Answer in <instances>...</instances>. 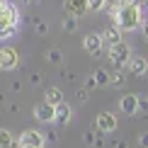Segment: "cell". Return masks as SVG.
I'll list each match as a JSON object with an SVG mask.
<instances>
[{
  "instance_id": "obj_23",
  "label": "cell",
  "mask_w": 148,
  "mask_h": 148,
  "mask_svg": "<svg viewBox=\"0 0 148 148\" xmlns=\"http://www.w3.org/2000/svg\"><path fill=\"white\" fill-rule=\"evenodd\" d=\"M138 143L143 146V148H148V134H141V136H138Z\"/></svg>"
},
{
  "instance_id": "obj_15",
  "label": "cell",
  "mask_w": 148,
  "mask_h": 148,
  "mask_svg": "<svg viewBox=\"0 0 148 148\" xmlns=\"http://www.w3.org/2000/svg\"><path fill=\"white\" fill-rule=\"evenodd\" d=\"M0 148H15V138L5 129H0Z\"/></svg>"
},
{
  "instance_id": "obj_24",
  "label": "cell",
  "mask_w": 148,
  "mask_h": 148,
  "mask_svg": "<svg viewBox=\"0 0 148 148\" xmlns=\"http://www.w3.org/2000/svg\"><path fill=\"white\" fill-rule=\"evenodd\" d=\"M78 100H80V102L88 100V90H80V92H78Z\"/></svg>"
},
{
  "instance_id": "obj_14",
  "label": "cell",
  "mask_w": 148,
  "mask_h": 148,
  "mask_svg": "<svg viewBox=\"0 0 148 148\" xmlns=\"http://www.w3.org/2000/svg\"><path fill=\"white\" fill-rule=\"evenodd\" d=\"M92 78H95V83H97V85H109V80H112V73L97 68L95 73H92Z\"/></svg>"
},
{
  "instance_id": "obj_7",
  "label": "cell",
  "mask_w": 148,
  "mask_h": 148,
  "mask_svg": "<svg viewBox=\"0 0 148 148\" xmlns=\"http://www.w3.org/2000/svg\"><path fill=\"white\" fill-rule=\"evenodd\" d=\"M119 109L121 114H129V116L138 114V95H124L119 100Z\"/></svg>"
},
{
  "instance_id": "obj_17",
  "label": "cell",
  "mask_w": 148,
  "mask_h": 148,
  "mask_svg": "<svg viewBox=\"0 0 148 148\" xmlns=\"http://www.w3.org/2000/svg\"><path fill=\"white\" fill-rule=\"evenodd\" d=\"M63 29H66V32H75V29H78V20H75V17H66V20H63Z\"/></svg>"
},
{
  "instance_id": "obj_19",
  "label": "cell",
  "mask_w": 148,
  "mask_h": 148,
  "mask_svg": "<svg viewBox=\"0 0 148 148\" xmlns=\"http://www.w3.org/2000/svg\"><path fill=\"white\" fill-rule=\"evenodd\" d=\"M126 83V78L121 75V71H114L112 73V80H109V85H124Z\"/></svg>"
},
{
  "instance_id": "obj_26",
  "label": "cell",
  "mask_w": 148,
  "mask_h": 148,
  "mask_svg": "<svg viewBox=\"0 0 148 148\" xmlns=\"http://www.w3.org/2000/svg\"><path fill=\"white\" fill-rule=\"evenodd\" d=\"M27 3H29V0H27Z\"/></svg>"
},
{
  "instance_id": "obj_25",
  "label": "cell",
  "mask_w": 148,
  "mask_h": 148,
  "mask_svg": "<svg viewBox=\"0 0 148 148\" xmlns=\"http://www.w3.org/2000/svg\"><path fill=\"white\" fill-rule=\"evenodd\" d=\"M17 148H29V146H17Z\"/></svg>"
},
{
  "instance_id": "obj_3",
  "label": "cell",
  "mask_w": 148,
  "mask_h": 148,
  "mask_svg": "<svg viewBox=\"0 0 148 148\" xmlns=\"http://www.w3.org/2000/svg\"><path fill=\"white\" fill-rule=\"evenodd\" d=\"M95 126H97V131H102V134H112L116 129V116L112 112H100L97 119H95Z\"/></svg>"
},
{
  "instance_id": "obj_18",
  "label": "cell",
  "mask_w": 148,
  "mask_h": 148,
  "mask_svg": "<svg viewBox=\"0 0 148 148\" xmlns=\"http://www.w3.org/2000/svg\"><path fill=\"white\" fill-rule=\"evenodd\" d=\"M34 29H36V34H49V24L46 22H41V20H34Z\"/></svg>"
},
{
  "instance_id": "obj_12",
  "label": "cell",
  "mask_w": 148,
  "mask_h": 148,
  "mask_svg": "<svg viewBox=\"0 0 148 148\" xmlns=\"http://www.w3.org/2000/svg\"><path fill=\"white\" fill-rule=\"evenodd\" d=\"M66 10H68L73 17H80L83 12H88V0H68V3H66Z\"/></svg>"
},
{
  "instance_id": "obj_4",
  "label": "cell",
  "mask_w": 148,
  "mask_h": 148,
  "mask_svg": "<svg viewBox=\"0 0 148 148\" xmlns=\"http://www.w3.org/2000/svg\"><path fill=\"white\" fill-rule=\"evenodd\" d=\"M17 146H29V148H44V136H41L36 129H27V131H22L20 136V143Z\"/></svg>"
},
{
  "instance_id": "obj_21",
  "label": "cell",
  "mask_w": 148,
  "mask_h": 148,
  "mask_svg": "<svg viewBox=\"0 0 148 148\" xmlns=\"http://www.w3.org/2000/svg\"><path fill=\"white\" fill-rule=\"evenodd\" d=\"M17 32V27H3L0 29V39H8V36H12Z\"/></svg>"
},
{
  "instance_id": "obj_6",
  "label": "cell",
  "mask_w": 148,
  "mask_h": 148,
  "mask_svg": "<svg viewBox=\"0 0 148 148\" xmlns=\"http://www.w3.org/2000/svg\"><path fill=\"white\" fill-rule=\"evenodd\" d=\"M0 68H3V71L17 68V51H15V49H10V46L0 49Z\"/></svg>"
},
{
  "instance_id": "obj_13",
  "label": "cell",
  "mask_w": 148,
  "mask_h": 148,
  "mask_svg": "<svg viewBox=\"0 0 148 148\" xmlns=\"http://www.w3.org/2000/svg\"><path fill=\"white\" fill-rule=\"evenodd\" d=\"M46 102L53 104V107L61 104V102H63V92H61L58 88H49V90H46Z\"/></svg>"
},
{
  "instance_id": "obj_9",
  "label": "cell",
  "mask_w": 148,
  "mask_h": 148,
  "mask_svg": "<svg viewBox=\"0 0 148 148\" xmlns=\"http://www.w3.org/2000/svg\"><path fill=\"white\" fill-rule=\"evenodd\" d=\"M129 71H131V75H146L148 71V58L146 56H131V61H129Z\"/></svg>"
},
{
  "instance_id": "obj_20",
  "label": "cell",
  "mask_w": 148,
  "mask_h": 148,
  "mask_svg": "<svg viewBox=\"0 0 148 148\" xmlns=\"http://www.w3.org/2000/svg\"><path fill=\"white\" fill-rule=\"evenodd\" d=\"M138 112L141 114H148V97H143V95L138 97Z\"/></svg>"
},
{
  "instance_id": "obj_22",
  "label": "cell",
  "mask_w": 148,
  "mask_h": 148,
  "mask_svg": "<svg viewBox=\"0 0 148 148\" xmlns=\"http://www.w3.org/2000/svg\"><path fill=\"white\" fill-rule=\"evenodd\" d=\"M49 61H51V63H61V51L58 49H51V51H49Z\"/></svg>"
},
{
  "instance_id": "obj_2",
  "label": "cell",
  "mask_w": 148,
  "mask_h": 148,
  "mask_svg": "<svg viewBox=\"0 0 148 148\" xmlns=\"http://www.w3.org/2000/svg\"><path fill=\"white\" fill-rule=\"evenodd\" d=\"M109 61H112L114 68L129 66V61H131V46H129L126 41H119V44L109 46Z\"/></svg>"
},
{
  "instance_id": "obj_11",
  "label": "cell",
  "mask_w": 148,
  "mask_h": 148,
  "mask_svg": "<svg viewBox=\"0 0 148 148\" xmlns=\"http://www.w3.org/2000/svg\"><path fill=\"white\" fill-rule=\"evenodd\" d=\"M102 41H104L107 46L119 44V41H121V29L116 27V24H114V27H107V29L102 32Z\"/></svg>"
},
{
  "instance_id": "obj_5",
  "label": "cell",
  "mask_w": 148,
  "mask_h": 148,
  "mask_svg": "<svg viewBox=\"0 0 148 148\" xmlns=\"http://www.w3.org/2000/svg\"><path fill=\"white\" fill-rule=\"evenodd\" d=\"M34 116H36V121H56V107L44 100L34 107Z\"/></svg>"
},
{
  "instance_id": "obj_10",
  "label": "cell",
  "mask_w": 148,
  "mask_h": 148,
  "mask_svg": "<svg viewBox=\"0 0 148 148\" xmlns=\"http://www.w3.org/2000/svg\"><path fill=\"white\" fill-rule=\"evenodd\" d=\"M71 116H73V109H71V104H68V102L56 104V124L66 126V124L71 121Z\"/></svg>"
},
{
  "instance_id": "obj_1",
  "label": "cell",
  "mask_w": 148,
  "mask_h": 148,
  "mask_svg": "<svg viewBox=\"0 0 148 148\" xmlns=\"http://www.w3.org/2000/svg\"><path fill=\"white\" fill-rule=\"evenodd\" d=\"M112 17L114 24L121 29V32H136L143 22L141 17V5L136 0H116L112 8Z\"/></svg>"
},
{
  "instance_id": "obj_8",
  "label": "cell",
  "mask_w": 148,
  "mask_h": 148,
  "mask_svg": "<svg viewBox=\"0 0 148 148\" xmlns=\"http://www.w3.org/2000/svg\"><path fill=\"white\" fill-rule=\"evenodd\" d=\"M102 46H104L102 34H88V36L83 39V49H85L88 53H92V56H95V53H100Z\"/></svg>"
},
{
  "instance_id": "obj_16",
  "label": "cell",
  "mask_w": 148,
  "mask_h": 148,
  "mask_svg": "<svg viewBox=\"0 0 148 148\" xmlns=\"http://www.w3.org/2000/svg\"><path fill=\"white\" fill-rule=\"evenodd\" d=\"M104 5H107V0H88V10H92V12H100Z\"/></svg>"
}]
</instances>
